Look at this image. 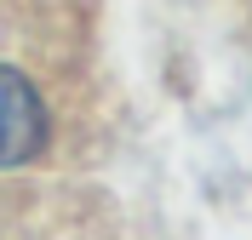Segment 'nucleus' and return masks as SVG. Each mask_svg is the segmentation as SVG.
<instances>
[{
    "mask_svg": "<svg viewBox=\"0 0 252 240\" xmlns=\"http://www.w3.org/2000/svg\"><path fill=\"white\" fill-rule=\"evenodd\" d=\"M46 137V109L17 69H0V166H23Z\"/></svg>",
    "mask_w": 252,
    "mask_h": 240,
    "instance_id": "1",
    "label": "nucleus"
}]
</instances>
